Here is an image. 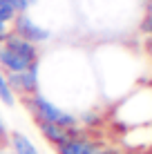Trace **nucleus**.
<instances>
[{
	"label": "nucleus",
	"instance_id": "6",
	"mask_svg": "<svg viewBox=\"0 0 152 154\" xmlns=\"http://www.w3.org/2000/svg\"><path fill=\"white\" fill-rule=\"evenodd\" d=\"M36 125H38V130H40V134H43V139H45L47 143H51L54 147L83 132L81 127H63V125H54V123H36Z\"/></svg>",
	"mask_w": 152,
	"mask_h": 154
},
{
	"label": "nucleus",
	"instance_id": "12",
	"mask_svg": "<svg viewBox=\"0 0 152 154\" xmlns=\"http://www.w3.org/2000/svg\"><path fill=\"white\" fill-rule=\"evenodd\" d=\"M0 154H14V152H9V150H5V147H0Z\"/></svg>",
	"mask_w": 152,
	"mask_h": 154
},
{
	"label": "nucleus",
	"instance_id": "1",
	"mask_svg": "<svg viewBox=\"0 0 152 154\" xmlns=\"http://www.w3.org/2000/svg\"><path fill=\"white\" fill-rule=\"evenodd\" d=\"M31 65H38V49L36 45L9 34L0 42V69L5 74H18L29 69Z\"/></svg>",
	"mask_w": 152,
	"mask_h": 154
},
{
	"label": "nucleus",
	"instance_id": "8",
	"mask_svg": "<svg viewBox=\"0 0 152 154\" xmlns=\"http://www.w3.org/2000/svg\"><path fill=\"white\" fill-rule=\"evenodd\" d=\"M0 100H2L7 107H11L16 103V94L11 92V87H9V81H7V74L0 69Z\"/></svg>",
	"mask_w": 152,
	"mask_h": 154
},
{
	"label": "nucleus",
	"instance_id": "5",
	"mask_svg": "<svg viewBox=\"0 0 152 154\" xmlns=\"http://www.w3.org/2000/svg\"><path fill=\"white\" fill-rule=\"evenodd\" d=\"M98 147H103L101 141H96V139H92L90 134L81 132V134L67 139L65 143L56 145V154H94Z\"/></svg>",
	"mask_w": 152,
	"mask_h": 154
},
{
	"label": "nucleus",
	"instance_id": "2",
	"mask_svg": "<svg viewBox=\"0 0 152 154\" xmlns=\"http://www.w3.org/2000/svg\"><path fill=\"white\" fill-rule=\"evenodd\" d=\"M25 107L31 112V116L36 119V123H54V125H63V127H81L78 116H74L67 109H60L58 105H54L49 98H45L43 94H31V96L23 98Z\"/></svg>",
	"mask_w": 152,
	"mask_h": 154
},
{
	"label": "nucleus",
	"instance_id": "13",
	"mask_svg": "<svg viewBox=\"0 0 152 154\" xmlns=\"http://www.w3.org/2000/svg\"><path fill=\"white\" fill-rule=\"evenodd\" d=\"M25 2H27V5H29V2H31V0H25Z\"/></svg>",
	"mask_w": 152,
	"mask_h": 154
},
{
	"label": "nucleus",
	"instance_id": "3",
	"mask_svg": "<svg viewBox=\"0 0 152 154\" xmlns=\"http://www.w3.org/2000/svg\"><path fill=\"white\" fill-rule=\"evenodd\" d=\"M7 81L16 96L27 98L38 92V65H31L29 69L18 72V74H7Z\"/></svg>",
	"mask_w": 152,
	"mask_h": 154
},
{
	"label": "nucleus",
	"instance_id": "4",
	"mask_svg": "<svg viewBox=\"0 0 152 154\" xmlns=\"http://www.w3.org/2000/svg\"><path fill=\"white\" fill-rule=\"evenodd\" d=\"M14 34L18 36V38L31 42V45H38V42H43V40L49 38V31H47L45 27H40V25H36L27 14L16 16V20H14Z\"/></svg>",
	"mask_w": 152,
	"mask_h": 154
},
{
	"label": "nucleus",
	"instance_id": "7",
	"mask_svg": "<svg viewBox=\"0 0 152 154\" xmlns=\"http://www.w3.org/2000/svg\"><path fill=\"white\" fill-rule=\"evenodd\" d=\"M7 143L11 145V152L14 154H40L38 147L29 141V136H25L23 132H11L7 136Z\"/></svg>",
	"mask_w": 152,
	"mask_h": 154
},
{
	"label": "nucleus",
	"instance_id": "10",
	"mask_svg": "<svg viewBox=\"0 0 152 154\" xmlns=\"http://www.w3.org/2000/svg\"><path fill=\"white\" fill-rule=\"evenodd\" d=\"M94 154H123V152H119V150H114V147H98Z\"/></svg>",
	"mask_w": 152,
	"mask_h": 154
},
{
	"label": "nucleus",
	"instance_id": "9",
	"mask_svg": "<svg viewBox=\"0 0 152 154\" xmlns=\"http://www.w3.org/2000/svg\"><path fill=\"white\" fill-rule=\"evenodd\" d=\"M7 127H5V123H2V119H0V147H5V143H7Z\"/></svg>",
	"mask_w": 152,
	"mask_h": 154
},
{
	"label": "nucleus",
	"instance_id": "11",
	"mask_svg": "<svg viewBox=\"0 0 152 154\" xmlns=\"http://www.w3.org/2000/svg\"><path fill=\"white\" fill-rule=\"evenodd\" d=\"M148 16L152 18V0H150V5H148Z\"/></svg>",
	"mask_w": 152,
	"mask_h": 154
}]
</instances>
